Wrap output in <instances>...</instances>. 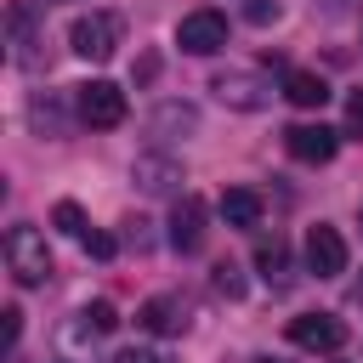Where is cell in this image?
<instances>
[{"label": "cell", "instance_id": "obj_1", "mask_svg": "<svg viewBox=\"0 0 363 363\" xmlns=\"http://www.w3.org/2000/svg\"><path fill=\"white\" fill-rule=\"evenodd\" d=\"M6 272H11L23 289H40V284L57 272V267H51V250H45V233H40V227H23V221H17V227L6 233Z\"/></svg>", "mask_w": 363, "mask_h": 363}, {"label": "cell", "instance_id": "obj_2", "mask_svg": "<svg viewBox=\"0 0 363 363\" xmlns=\"http://www.w3.org/2000/svg\"><path fill=\"white\" fill-rule=\"evenodd\" d=\"M119 40H125V17L119 11H85L68 28V51L85 57V62H108L119 51Z\"/></svg>", "mask_w": 363, "mask_h": 363}, {"label": "cell", "instance_id": "obj_3", "mask_svg": "<svg viewBox=\"0 0 363 363\" xmlns=\"http://www.w3.org/2000/svg\"><path fill=\"white\" fill-rule=\"evenodd\" d=\"M74 113L91 130H113V125H125V91L113 79H85V85H74Z\"/></svg>", "mask_w": 363, "mask_h": 363}, {"label": "cell", "instance_id": "obj_4", "mask_svg": "<svg viewBox=\"0 0 363 363\" xmlns=\"http://www.w3.org/2000/svg\"><path fill=\"white\" fill-rule=\"evenodd\" d=\"M289 340H295L301 352L329 357V352H340V346L352 340V329H346V318H335V312H301V318H289Z\"/></svg>", "mask_w": 363, "mask_h": 363}, {"label": "cell", "instance_id": "obj_5", "mask_svg": "<svg viewBox=\"0 0 363 363\" xmlns=\"http://www.w3.org/2000/svg\"><path fill=\"white\" fill-rule=\"evenodd\" d=\"M210 91H216L227 108H238V113H255V108H267V102H272V79H267V74H255V68H227V74H216V79H210Z\"/></svg>", "mask_w": 363, "mask_h": 363}, {"label": "cell", "instance_id": "obj_6", "mask_svg": "<svg viewBox=\"0 0 363 363\" xmlns=\"http://www.w3.org/2000/svg\"><path fill=\"white\" fill-rule=\"evenodd\" d=\"M176 45L187 51V57H216L221 45H227V17L221 11H187L182 23H176Z\"/></svg>", "mask_w": 363, "mask_h": 363}, {"label": "cell", "instance_id": "obj_7", "mask_svg": "<svg viewBox=\"0 0 363 363\" xmlns=\"http://www.w3.org/2000/svg\"><path fill=\"white\" fill-rule=\"evenodd\" d=\"M204 238H210V210H204L199 193H182L176 210H170V244H176L182 255H199Z\"/></svg>", "mask_w": 363, "mask_h": 363}, {"label": "cell", "instance_id": "obj_8", "mask_svg": "<svg viewBox=\"0 0 363 363\" xmlns=\"http://www.w3.org/2000/svg\"><path fill=\"white\" fill-rule=\"evenodd\" d=\"M284 147L301 164H329L335 147H340V130H329V125H289L284 130Z\"/></svg>", "mask_w": 363, "mask_h": 363}, {"label": "cell", "instance_id": "obj_9", "mask_svg": "<svg viewBox=\"0 0 363 363\" xmlns=\"http://www.w3.org/2000/svg\"><path fill=\"white\" fill-rule=\"evenodd\" d=\"M306 272H318V278H340L346 272V238L335 227H323V221L306 233Z\"/></svg>", "mask_w": 363, "mask_h": 363}, {"label": "cell", "instance_id": "obj_10", "mask_svg": "<svg viewBox=\"0 0 363 363\" xmlns=\"http://www.w3.org/2000/svg\"><path fill=\"white\" fill-rule=\"evenodd\" d=\"M130 176H136V187H142V193H153V199H159V193H182V182H187V176H182V164H176L170 153H142Z\"/></svg>", "mask_w": 363, "mask_h": 363}, {"label": "cell", "instance_id": "obj_11", "mask_svg": "<svg viewBox=\"0 0 363 363\" xmlns=\"http://www.w3.org/2000/svg\"><path fill=\"white\" fill-rule=\"evenodd\" d=\"M136 323H142L147 335H182V329H187V301H182V295H153V301L136 306Z\"/></svg>", "mask_w": 363, "mask_h": 363}, {"label": "cell", "instance_id": "obj_12", "mask_svg": "<svg viewBox=\"0 0 363 363\" xmlns=\"http://www.w3.org/2000/svg\"><path fill=\"white\" fill-rule=\"evenodd\" d=\"M216 210H221V221H227V227H261V210H267V204H261V193H255V187H227Z\"/></svg>", "mask_w": 363, "mask_h": 363}, {"label": "cell", "instance_id": "obj_13", "mask_svg": "<svg viewBox=\"0 0 363 363\" xmlns=\"http://www.w3.org/2000/svg\"><path fill=\"white\" fill-rule=\"evenodd\" d=\"M284 96H289L295 108H323V102H329V79L312 74V68H289V74H284Z\"/></svg>", "mask_w": 363, "mask_h": 363}, {"label": "cell", "instance_id": "obj_14", "mask_svg": "<svg viewBox=\"0 0 363 363\" xmlns=\"http://www.w3.org/2000/svg\"><path fill=\"white\" fill-rule=\"evenodd\" d=\"M147 130H153L159 142H176V136L199 130V108H193V102H159V113H153Z\"/></svg>", "mask_w": 363, "mask_h": 363}, {"label": "cell", "instance_id": "obj_15", "mask_svg": "<svg viewBox=\"0 0 363 363\" xmlns=\"http://www.w3.org/2000/svg\"><path fill=\"white\" fill-rule=\"evenodd\" d=\"M6 23H11V62H17V68H34V11H28L23 0H11Z\"/></svg>", "mask_w": 363, "mask_h": 363}, {"label": "cell", "instance_id": "obj_16", "mask_svg": "<svg viewBox=\"0 0 363 363\" xmlns=\"http://www.w3.org/2000/svg\"><path fill=\"white\" fill-rule=\"evenodd\" d=\"M255 267H261V278L272 284V289H284L289 284V244L272 233V238H261L255 244Z\"/></svg>", "mask_w": 363, "mask_h": 363}, {"label": "cell", "instance_id": "obj_17", "mask_svg": "<svg viewBox=\"0 0 363 363\" xmlns=\"http://www.w3.org/2000/svg\"><path fill=\"white\" fill-rule=\"evenodd\" d=\"M113 323H119V312H113V306H108V301H91V306H85V312H79V323H74V329H79V335H91V340H96V335H113Z\"/></svg>", "mask_w": 363, "mask_h": 363}, {"label": "cell", "instance_id": "obj_18", "mask_svg": "<svg viewBox=\"0 0 363 363\" xmlns=\"http://www.w3.org/2000/svg\"><path fill=\"white\" fill-rule=\"evenodd\" d=\"M28 119H34V130H51V136H62V108H57V96H34Z\"/></svg>", "mask_w": 363, "mask_h": 363}, {"label": "cell", "instance_id": "obj_19", "mask_svg": "<svg viewBox=\"0 0 363 363\" xmlns=\"http://www.w3.org/2000/svg\"><path fill=\"white\" fill-rule=\"evenodd\" d=\"M51 221H57V227H62L68 238H85V210H79L74 199H62V204L51 210Z\"/></svg>", "mask_w": 363, "mask_h": 363}, {"label": "cell", "instance_id": "obj_20", "mask_svg": "<svg viewBox=\"0 0 363 363\" xmlns=\"http://www.w3.org/2000/svg\"><path fill=\"white\" fill-rule=\"evenodd\" d=\"M284 17V0H250L244 6V23H255V28H267V23H278Z\"/></svg>", "mask_w": 363, "mask_h": 363}, {"label": "cell", "instance_id": "obj_21", "mask_svg": "<svg viewBox=\"0 0 363 363\" xmlns=\"http://www.w3.org/2000/svg\"><path fill=\"white\" fill-rule=\"evenodd\" d=\"M0 318H6V323H0V340H6V357H17V335H23V312H17V306H6Z\"/></svg>", "mask_w": 363, "mask_h": 363}, {"label": "cell", "instance_id": "obj_22", "mask_svg": "<svg viewBox=\"0 0 363 363\" xmlns=\"http://www.w3.org/2000/svg\"><path fill=\"white\" fill-rule=\"evenodd\" d=\"M216 289H221V295H233V301L244 295V284H238V267H233V261H221V267H216Z\"/></svg>", "mask_w": 363, "mask_h": 363}, {"label": "cell", "instance_id": "obj_23", "mask_svg": "<svg viewBox=\"0 0 363 363\" xmlns=\"http://www.w3.org/2000/svg\"><path fill=\"white\" fill-rule=\"evenodd\" d=\"M79 244H85V255H96V261H108V255H113V250H119V244H113V238H108V233H85V238H79Z\"/></svg>", "mask_w": 363, "mask_h": 363}, {"label": "cell", "instance_id": "obj_24", "mask_svg": "<svg viewBox=\"0 0 363 363\" xmlns=\"http://www.w3.org/2000/svg\"><path fill=\"white\" fill-rule=\"evenodd\" d=\"M113 363H170V357H159L147 346H125V352H113Z\"/></svg>", "mask_w": 363, "mask_h": 363}, {"label": "cell", "instance_id": "obj_25", "mask_svg": "<svg viewBox=\"0 0 363 363\" xmlns=\"http://www.w3.org/2000/svg\"><path fill=\"white\" fill-rule=\"evenodd\" d=\"M346 130L363 136V91H352V102H346Z\"/></svg>", "mask_w": 363, "mask_h": 363}, {"label": "cell", "instance_id": "obj_26", "mask_svg": "<svg viewBox=\"0 0 363 363\" xmlns=\"http://www.w3.org/2000/svg\"><path fill=\"white\" fill-rule=\"evenodd\" d=\"M250 363H284V357H250Z\"/></svg>", "mask_w": 363, "mask_h": 363}]
</instances>
